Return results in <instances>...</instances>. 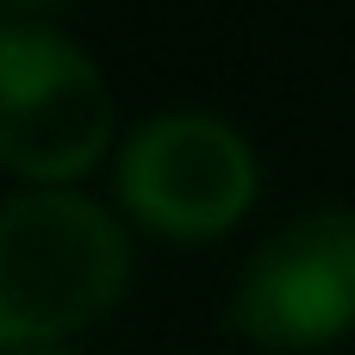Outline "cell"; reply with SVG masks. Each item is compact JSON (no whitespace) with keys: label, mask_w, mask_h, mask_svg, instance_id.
I'll return each mask as SVG.
<instances>
[{"label":"cell","mask_w":355,"mask_h":355,"mask_svg":"<svg viewBox=\"0 0 355 355\" xmlns=\"http://www.w3.org/2000/svg\"><path fill=\"white\" fill-rule=\"evenodd\" d=\"M125 268L131 243L106 206L56 187L12 193L0 206V337L25 349L87 324L119 300Z\"/></svg>","instance_id":"1"},{"label":"cell","mask_w":355,"mask_h":355,"mask_svg":"<svg viewBox=\"0 0 355 355\" xmlns=\"http://www.w3.org/2000/svg\"><path fill=\"white\" fill-rule=\"evenodd\" d=\"M112 131L106 75L50 25L0 31V156L19 175H75Z\"/></svg>","instance_id":"2"},{"label":"cell","mask_w":355,"mask_h":355,"mask_svg":"<svg viewBox=\"0 0 355 355\" xmlns=\"http://www.w3.org/2000/svg\"><path fill=\"white\" fill-rule=\"evenodd\" d=\"M119 193L156 231H225L256 193V156L212 112H156L119 150Z\"/></svg>","instance_id":"3"},{"label":"cell","mask_w":355,"mask_h":355,"mask_svg":"<svg viewBox=\"0 0 355 355\" xmlns=\"http://www.w3.org/2000/svg\"><path fill=\"white\" fill-rule=\"evenodd\" d=\"M231 318L256 343L306 349L355 324V212L324 206L281 225L237 275Z\"/></svg>","instance_id":"4"},{"label":"cell","mask_w":355,"mask_h":355,"mask_svg":"<svg viewBox=\"0 0 355 355\" xmlns=\"http://www.w3.org/2000/svg\"><path fill=\"white\" fill-rule=\"evenodd\" d=\"M12 355H56V349H12Z\"/></svg>","instance_id":"5"},{"label":"cell","mask_w":355,"mask_h":355,"mask_svg":"<svg viewBox=\"0 0 355 355\" xmlns=\"http://www.w3.org/2000/svg\"><path fill=\"white\" fill-rule=\"evenodd\" d=\"M6 6H44V0H6Z\"/></svg>","instance_id":"6"}]
</instances>
